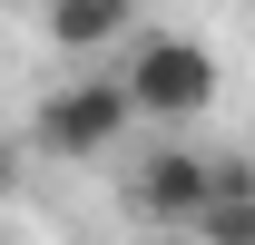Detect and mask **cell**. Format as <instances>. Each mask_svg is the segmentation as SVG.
<instances>
[{"label":"cell","mask_w":255,"mask_h":245,"mask_svg":"<svg viewBox=\"0 0 255 245\" xmlns=\"http://www.w3.org/2000/svg\"><path fill=\"white\" fill-rule=\"evenodd\" d=\"M187 236L196 245H255V177L246 167H226V186L206 196V216H196Z\"/></svg>","instance_id":"cell-5"},{"label":"cell","mask_w":255,"mask_h":245,"mask_svg":"<svg viewBox=\"0 0 255 245\" xmlns=\"http://www.w3.org/2000/svg\"><path fill=\"white\" fill-rule=\"evenodd\" d=\"M216 186H226V167H206L196 147H177V137H157V147L137 157V177H128V206L147 216V226H196Z\"/></svg>","instance_id":"cell-3"},{"label":"cell","mask_w":255,"mask_h":245,"mask_svg":"<svg viewBox=\"0 0 255 245\" xmlns=\"http://www.w3.org/2000/svg\"><path fill=\"white\" fill-rule=\"evenodd\" d=\"M246 10H255V0H246Z\"/></svg>","instance_id":"cell-6"},{"label":"cell","mask_w":255,"mask_h":245,"mask_svg":"<svg viewBox=\"0 0 255 245\" xmlns=\"http://www.w3.org/2000/svg\"><path fill=\"white\" fill-rule=\"evenodd\" d=\"M128 127H137V98H128V79H118V59L108 69H79V79H69V89H49L39 98V118H30V137L49 157H98V147H118Z\"/></svg>","instance_id":"cell-2"},{"label":"cell","mask_w":255,"mask_h":245,"mask_svg":"<svg viewBox=\"0 0 255 245\" xmlns=\"http://www.w3.org/2000/svg\"><path fill=\"white\" fill-rule=\"evenodd\" d=\"M39 20H49V49H69V59H118L128 39V0H39Z\"/></svg>","instance_id":"cell-4"},{"label":"cell","mask_w":255,"mask_h":245,"mask_svg":"<svg viewBox=\"0 0 255 245\" xmlns=\"http://www.w3.org/2000/svg\"><path fill=\"white\" fill-rule=\"evenodd\" d=\"M118 79L137 98V127H196L216 108V49H196V39H128L118 49Z\"/></svg>","instance_id":"cell-1"}]
</instances>
